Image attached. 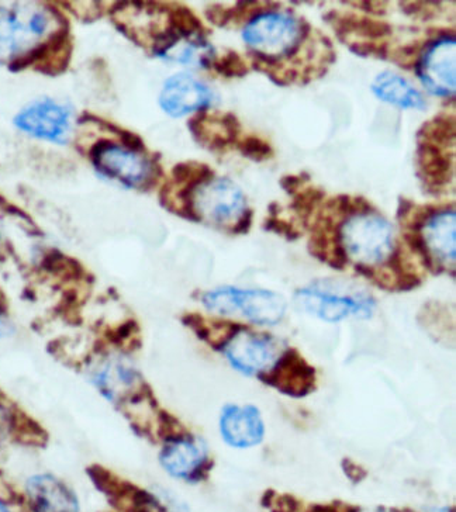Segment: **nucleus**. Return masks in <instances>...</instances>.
I'll use <instances>...</instances> for the list:
<instances>
[{
	"label": "nucleus",
	"instance_id": "1",
	"mask_svg": "<svg viewBox=\"0 0 456 512\" xmlns=\"http://www.w3.org/2000/svg\"><path fill=\"white\" fill-rule=\"evenodd\" d=\"M84 375L99 396L126 417L130 418L141 407L157 406L129 351L117 345H105L89 354L84 362Z\"/></svg>",
	"mask_w": 456,
	"mask_h": 512
},
{
	"label": "nucleus",
	"instance_id": "2",
	"mask_svg": "<svg viewBox=\"0 0 456 512\" xmlns=\"http://www.w3.org/2000/svg\"><path fill=\"white\" fill-rule=\"evenodd\" d=\"M158 437L162 439L160 463L162 469L174 479L200 482L209 473L212 460L203 441L193 437L181 422L168 413L161 418Z\"/></svg>",
	"mask_w": 456,
	"mask_h": 512
},
{
	"label": "nucleus",
	"instance_id": "3",
	"mask_svg": "<svg viewBox=\"0 0 456 512\" xmlns=\"http://www.w3.org/2000/svg\"><path fill=\"white\" fill-rule=\"evenodd\" d=\"M206 309L220 316H241L259 325H275L285 317L288 304L283 296L269 290H241L219 287L202 296Z\"/></svg>",
	"mask_w": 456,
	"mask_h": 512
},
{
	"label": "nucleus",
	"instance_id": "4",
	"mask_svg": "<svg viewBox=\"0 0 456 512\" xmlns=\"http://www.w3.org/2000/svg\"><path fill=\"white\" fill-rule=\"evenodd\" d=\"M338 240L348 261L369 266L388 261L393 252V230L388 220L376 214L352 216L338 230Z\"/></svg>",
	"mask_w": 456,
	"mask_h": 512
},
{
	"label": "nucleus",
	"instance_id": "5",
	"mask_svg": "<svg viewBox=\"0 0 456 512\" xmlns=\"http://www.w3.org/2000/svg\"><path fill=\"white\" fill-rule=\"evenodd\" d=\"M88 476L116 512H186L185 505L167 491L145 490L105 467L92 466Z\"/></svg>",
	"mask_w": 456,
	"mask_h": 512
},
{
	"label": "nucleus",
	"instance_id": "6",
	"mask_svg": "<svg viewBox=\"0 0 456 512\" xmlns=\"http://www.w3.org/2000/svg\"><path fill=\"white\" fill-rule=\"evenodd\" d=\"M295 17L282 13L266 12L255 16L244 29L245 43L255 54L279 61L296 53L303 38L309 33V26L303 27Z\"/></svg>",
	"mask_w": 456,
	"mask_h": 512
},
{
	"label": "nucleus",
	"instance_id": "7",
	"mask_svg": "<svg viewBox=\"0 0 456 512\" xmlns=\"http://www.w3.org/2000/svg\"><path fill=\"white\" fill-rule=\"evenodd\" d=\"M285 349V345L272 335L248 330L241 325L221 351L234 368L244 375L258 376L259 379L274 368Z\"/></svg>",
	"mask_w": 456,
	"mask_h": 512
},
{
	"label": "nucleus",
	"instance_id": "8",
	"mask_svg": "<svg viewBox=\"0 0 456 512\" xmlns=\"http://www.w3.org/2000/svg\"><path fill=\"white\" fill-rule=\"evenodd\" d=\"M295 302L304 313L312 314L327 323H338L351 316L369 318L375 310L372 297L359 293H335L333 290H324L321 286L297 290Z\"/></svg>",
	"mask_w": 456,
	"mask_h": 512
},
{
	"label": "nucleus",
	"instance_id": "9",
	"mask_svg": "<svg viewBox=\"0 0 456 512\" xmlns=\"http://www.w3.org/2000/svg\"><path fill=\"white\" fill-rule=\"evenodd\" d=\"M20 512H82L81 500L71 484L54 473H36L17 493Z\"/></svg>",
	"mask_w": 456,
	"mask_h": 512
},
{
	"label": "nucleus",
	"instance_id": "10",
	"mask_svg": "<svg viewBox=\"0 0 456 512\" xmlns=\"http://www.w3.org/2000/svg\"><path fill=\"white\" fill-rule=\"evenodd\" d=\"M89 155L100 175L123 183L127 188L143 186L152 179V165L143 155L112 141H99L93 145Z\"/></svg>",
	"mask_w": 456,
	"mask_h": 512
},
{
	"label": "nucleus",
	"instance_id": "11",
	"mask_svg": "<svg viewBox=\"0 0 456 512\" xmlns=\"http://www.w3.org/2000/svg\"><path fill=\"white\" fill-rule=\"evenodd\" d=\"M24 12L26 8L0 9V55L8 54L17 60L29 53L27 44L47 33L55 15L46 9H31L27 17Z\"/></svg>",
	"mask_w": 456,
	"mask_h": 512
},
{
	"label": "nucleus",
	"instance_id": "12",
	"mask_svg": "<svg viewBox=\"0 0 456 512\" xmlns=\"http://www.w3.org/2000/svg\"><path fill=\"white\" fill-rule=\"evenodd\" d=\"M15 126L29 136L64 144L71 130V107L54 99H38L15 117Z\"/></svg>",
	"mask_w": 456,
	"mask_h": 512
},
{
	"label": "nucleus",
	"instance_id": "13",
	"mask_svg": "<svg viewBox=\"0 0 456 512\" xmlns=\"http://www.w3.org/2000/svg\"><path fill=\"white\" fill-rule=\"evenodd\" d=\"M455 57L454 37L437 38L423 51L416 69L418 78L428 91L441 98L455 95Z\"/></svg>",
	"mask_w": 456,
	"mask_h": 512
},
{
	"label": "nucleus",
	"instance_id": "14",
	"mask_svg": "<svg viewBox=\"0 0 456 512\" xmlns=\"http://www.w3.org/2000/svg\"><path fill=\"white\" fill-rule=\"evenodd\" d=\"M266 386L274 387L289 397H306L316 389V370L295 349H285L274 368L259 377Z\"/></svg>",
	"mask_w": 456,
	"mask_h": 512
},
{
	"label": "nucleus",
	"instance_id": "15",
	"mask_svg": "<svg viewBox=\"0 0 456 512\" xmlns=\"http://www.w3.org/2000/svg\"><path fill=\"white\" fill-rule=\"evenodd\" d=\"M47 432L8 394L0 392V449L13 445L43 448Z\"/></svg>",
	"mask_w": 456,
	"mask_h": 512
},
{
	"label": "nucleus",
	"instance_id": "16",
	"mask_svg": "<svg viewBox=\"0 0 456 512\" xmlns=\"http://www.w3.org/2000/svg\"><path fill=\"white\" fill-rule=\"evenodd\" d=\"M213 92L188 74L171 76L165 82L160 96V106L171 117L206 110L212 106Z\"/></svg>",
	"mask_w": 456,
	"mask_h": 512
},
{
	"label": "nucleus",
	"instance_id": "17",
	"mask_svg": "<svg viewBox=\"0 0 456 512\" xmlns=\"http://www.w3.org/2000/svg\"><path fill=\"white\" fill-rule=\"evenodd\" d=\"M224 441L234 448H252L265 437V424L254 406H226L220 418Z\"/></svg>",
	"mask_w": 456,
	"mask_h": 512
},
{
	"label": "nucleus",
	"instance_id": "18",
	"mask_svg": "<svg viewBox=\"0 0 456 512\" xmlns=\"http://www.w3.org/2000/svg\"><path fill=\"white\" fill-rule=\"evenodd\" d=\"M200 209L196 210L200 220L209 217L214 223H224L244 213L245 197L243 192L228 179H219L214 183H205L200 190Z\"/></svg>",
	"mask_w": 456,
	"mask_h": 512
},
{
	"label": "nucleus",
	"instance_id": "19",
	"mask_svg": "<svg viewBox=\"0 0 456 512\" xmlns=\"http://www.w3.org/2000/svg\"><path fill=\"white\" fill-rule=\"evenodd\" d=\"M455 211L444 210L435 213L423 230L428 255L434 264V272L444 271L445 266L454 268L456 254Z\"/></svg>",
	"mask_w": 456,
	"mask_h": 512
},
{
	"label": "nucleus",
	"instance_id": "20",
	"mask_svg": "<svg viewBox=\"0 0 456 512\" xmlns=\"http://www.w3.org/2000/svg\"><path fill=\"white\" fill-rule=\"evenodd\" d=\"M372 92L383 102L400 107V109L424 110L426 100L402 76L393 72H382L372 83Z\"/></svg>",
	"mask_w": 456,
	"mask_h": 512
},
{
	"label": "nucleus",
	"instance_id": "21",
	"mask_svg": "<svg viewBox=\"0 0 456 512\" xmlns=\"http://www.w3.org/2000/svg\"><path fill=\"white\" fill-rule=\"evenodd\" d=\"M324 20H327L334 27L335 34L341 38V41L352 36V34L364 37L366 40L382 41L383 38L392 34V27L388 23L371 19V17L331 12L324 17Z\"/></svg>",
	"mask_w": 456,
	"mask_h": 512
},
{
	"label": "nucleus",
	"instance_id": "22",
	"mask_svg": "<svg viewBox=\"0 0 456 512\" xmlns=\"http://www.w3.org/2000/svg\"><path fill=\"white\" fill-rule=\"evenodd\" d=\"M418 174L430 188H444L452 179V164L441 148L418 143Z\"/></svg>",
	"mask_w": 456,
	"mask_h": 512
},
{
	"label": "nucleus",
	"instance_id": "23",
	"mask_svg": "<svg viewBox=\"0 0 456 512\" xmlns=\"http://www.w3.org/2000/svg\"><path fill=\"white\" fill-rule=\"evenodd\" d=\"M418 143L434 145V147H449L455 144V119L454 116L434 117L420 128L417 134Z\"/></svg>",
	"mask_w": 456,
	"mask_h": 512
},
{
	"label": "nucleus",
	"instance_id": "24",
	"mask_svg": "<svg viewBox=\"0 0 456 512\" xmlns=\"http://www.w3.org/2000/svg\"><path fill=\"white\" fill-rule=\"evenodd\" d=\"M169 29L181 38L205 36V26L186 6H176L168 15Z\"/></svg>",
	"mask_w": 456,
	"mask_h": 512
},
{
	"label": "nucleus",
	"instance_id": "25",
	"mask_svg": "<svg viewBox=\"0 0 456 512\" xmlns=\"http://www.w3.org/2000/svg\"><path fill=\"white\" fill-rule=\"evenodd\" d=\"M324 197H326V193L319 188H314V186L299 190V192L293 196L292 209L295 210V213L300 219H310L313 211L316 210V207L319 206Z\"/></svg>",
	"mask_w": 456,
	"mask_h": 512
},
{
	"label": "nucleus",
	"instance_id": "26",
	"mask_svg": "<svg viewBox=\"0 0 456 512\" xmlns=\"http://www.w3.org/2000/svg\"><path fill=\"white\" fill-rule=\"evenodd\" d=\"M212 67L217 74L226 78H241L247 75L248 67L243 58L236 51L228 50L220 60H214Z\"/></svg>",
	"mask_w": 456,
	"mask_h": 512
},
{
	"label": "nucleus",
	"instance_id": "27",
	"mask_svg": "<svg viewBox=\"0 0 456 512\" xmlns=\"http://www.w3.org/2000/svg\"><path fill=\"white\" fill-rule=\"evenodd\" d=\"M237 147L244 157L250 158L252 161L262 162L274 157V150H272L271 145L259 137H245L237 144Z\"/></svg>",
	"mask_w": 456,
	"mask_h": 512
},
{
	"label": "nucleus",
	"instance_id": "28",
	"mask_svg": "<svg viewBox=\"0 0 456 512\" xmlns=\"http://www.w3.org/2000/svg\"><path fill=\"white\" fill-rule=\"evenodd\" d=\"M350 50L359 57H375L383 58V60L388 57L389 53L386 41H361V43L350 44Z\"/></svg>",
	"mask_w": 456,
	"mask_h": 512
},
{
	"label": "nucleus",
	"instance_id": "29",
	"mask_svg": "<svg viewBox=\"0 0 456 512\" xmlns=\"http://www.w3.org/2000/svg\"><path fill=\"white\" fill-rule=\"evenodd\" d=\"M264 228L268 231H274L276 234H281L290 241H295L300 237L299 231L292 224L286 220H279L278 217H269L265 221Z\"/></svg>",
	"mask_w": 456,
	"mask_h": 512
},
{
	"label": "nucleus",
	"instance_id": "30",
	"mask_svg": "<svg viewBox=\"0 0 456 512\" xmlns=\"http://www.w3.org/2000/svg\"><path fill=\"white\" fill-rule=\"evenodd\" d=\"M420 54H423V51H420V46L414 43L410 44V46H406L400 48V50H397L395 60L397 65H400V67L403 68H410L413 67V65H416L417 67V57Z\"/></svg>",
	"mask_w": 456,
	"mask_h": 512
},
{
	"label": "nucleus",
	"instance_id": "31",
	"mask_svg": "<svg viewBox=\"0 0 456 512\" xmlns=\"http://www.w3.org/2000/svg\"><path fill=\"white\" fill-rule=\"evenodd\" d=\"M219 123L224 128L223 131L226 134L228 144L237 143L241 133V124L237 116L231 113L224 114L220 117Z\"/></svg>",
	"mask_w": 456,
	"mask_h": 512
},
{
	"label": "nucleus",
	"instance_id": "32",
	"mask_svg": "<svg viewBox=\"0 0 456 512\" xmlns=\"http://www.w3.org/2000/svg\"><path fill=\"white\" fill-rule=\"evenodd\" d=\"M206 16L216 26L224 27L228 22L234 20V8L226 9L220 5H213L206 10Z\"/></svg>",
	"mask_w": 456,
	"mask_h": 512
},
{
	"label": "nucleus",
	"instance_id": "33",
	"mask_svg": "<svg viewBox=\"0 0 456 512\" xmlns=\"http://www.w3.org/2000/svg\"><path fill=\"white\" fill-rule=\"evenodd\" d=\"M309 175L302 174V175H286L283 176L281 179V186L282 189L285 190L286 193H289V195L295 196L297 192H299L300 189H302V186H304V183L309 181Z\"/></svg>",
	"mask_w": 456,
	"mask_h": 512
},
{
	"label": "nucleus",
	"instance_id": "34",
	"mask_svg": "<svg viewBox=\"0 0 456 512\" xmlns=\"http://www.w3.org/2000/svg\"><path fill=\"white\" fill-rule=\"evenodd\" d=\"M15 334L16 327L8 316V309H0V341L12 338Z\"/></svg>",
	"mask_w": 456,
	"mask_h": 512
},
{
	"label": "nucleus",
	"instance_id": "35",
	"mask_svg": "<svg viewBox=\"0 0 456 512\" xmlns=\"http://www.w3.org/2000/svg\"><path fill=\"white\" fill-rule=\"evenodd\" d=\"M0 512H20L17 507V493L9 490V493L0 491Z\"/></svg>",
	"mask_w": 456,
	"mask_h": 512
},
{
	"label": "nucleus",
	"instance_id": "36",
	"mask_svg": "<svg viewBox=\"0 0 456 512\" xmlns=\"http://www.w3.org/2000/svg\"><path fill=\"white\" fill-rule=\"evenodd\" d=\"M252 217H254V211L251 209H245L244 213L238 217L236 226L231 228L234 234H245L248 233V230L251 228Z\"/></svg>",
	"mask_w": 456,
	"mask_h": 512
},
{
	"label": "nucleus",
	"instance_id": "37",
	"mask_svg": "<svg viewBox=\"0 0 456 512\" xmlns=\"http://www.w3.org/2000/svg\"><path fill=\"white\" fill-rule=\"evenodd\" d=\"M309 512H358L347 504L333 503L327 505H314Z\"/></svg>",
	"mask_w": 456,
	"mask_h": 512
},
{
	"label": "nucleus",
	"instance_id": "38",
	"mask_svg": "<svg viewBox=\"0 0 456 512\" xmlns=\"http://www.w3.org/2000/svg\"><path fill=\"white\" fill-rule=\"evenodd\" d=\"M414 209V203L411 200L406 199V197H400L399 200V210H397V217L400 220L404 221L409 217V214Z\"/></svg>",
	"mask_w": 456,
	"mask_h": 512
},
{
	"label": "nucleus",
	"instance_id": "39",
	"mask_svg": "<svg viewBox=\"0 0 456 512\" xmlns=\"http://www.w3.org/2000/svg\"><path fill=\"white\" fill-rule=\"evenodd\" d=\"M268 209L271 217H278V214L281 213V207H279L278 203L269 204Z\"/></svg>",
	"mask_w": 456,
	"mask_h": 512
},
{
	"label": "nucleus",
	"instance_id": "40",
	"mask_svg": "<svg viewBox=\"0 0 456 512\" xmlns=\"http://www.w3.org/2000/svg\"><path fill=\"white\" fill-rule=\"evenodd\" d=\"M0 309H8V306H6L5 297L0 296Z\"/></svg>",
	"mask_w": 456,
	"mask_h": 512
},
{
	"label": "nucleus",
	"instance_id": "41",
	"mask_svg": "<svg viewBox=\"0 0 456 512\" xmlns=\"http://www.w3.org/2000/svg\"><path fill=\"white\" fill-rule=\"evenodd\" d=\"M371 512H400L396 510H386V508H378V510L371 511Z\"/></svg>",
	"mask_w": 456,
	"mask_h": 512
}]
</instances>
